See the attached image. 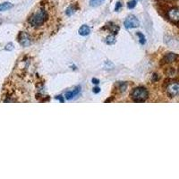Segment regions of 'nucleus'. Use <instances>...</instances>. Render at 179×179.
Returning a JSON list of instances; mask_svg holds the SVG:
<instances>
[{"label": "nucleus", "instance_id": "nucleus-16", "mask_svg": "<svg viewBox=\"0 0 179 179\" xmlns=\"http://www.w3.org/2000/svg\"><path fill=\"white\" fill-rule=\"evenodd\" d=\"M136 34H137V36L139 37V41H140V43H141V44H145V42H146V39H145V37H144V35H143V33H141V32H137Z\"/></svg>", "mask_w": 179, "mask_h": 179}, {"label": "nucleus", "instance_id": "nucleus-18", "mask_svg": "<svg viewBox=\"0 0 179 179\" xmlns=\"http://www.w3.org/2000/svg\"><path fill=\"white\" fill-rule=\"evenodd\" d=\"M5 49L7 50V51H12V50L14 49V45H13V43H8L7 46L5 47Z\"/></svg>", "mask_w": 179, "mask_h": 179}, {"label": "nucleus", "instance_id": "nucleus-12", "mask_svg": "<svg viewBox=\"0 0 179 179\" xmlns=\"http://www.w3.org/2000/svg\"><path fill=\"white\" fill-rule=\"evenodd\" d=\"M117 86H118V90L120 92H125L127 89V83L125 82H118Z\"/></svg>", "mask_w": 179, "mask_h": 179}, {"label": "nucleus", "instance_id": "nucleus-4", "mask_svg": "<svg viewBox=\"0 0 179 179\" xmlns=\"http://www.w3.org/2000/svg\"><path fill=\"white\" fill-rule=\"evenodd\" d=\"M124 25L126 29H133L137 28L140 26V21L136 18L134 15L131 14L125 19V21L124 22Z\"/></svg>", "mask_w": 179, "mask_h": 179}, {"label": "nucleus", "instance_id": "nucleus-23", "mask_svg": "<svg viewBox=\"0 0 179 179\" xmlns=\"http://www.w3.org/2000/svg\"><path fill=\"white\" fill-rule=\"evenodd\" d=\"M100 92V89L99 88V87H95V88H93V92L94 93H99Z\"/></svg>", "mask_w": 179, "mask_h": 179}, {"label": "nucleus", "instance_id": "nucleus-6", "mask_svg": "<svg viewBox=\"0 0 179 179\" xmlns=\"http://www.w3.org/2000/svg\"><path fill=\"white\" fill-rule=\"evenodd\" d=\"M167 17H168V19H169L172 22H174V23L179 22L178 7H173L171 9H169L168 12H167Z\"/></svg>", "mask_w": 179, "mask_h": 179}, {"label": "nucleus", "instance_id": "nucleus-11", "mask_svg": "<svg viewBox=\"0 0 179 179\" xmlns=\"http://www.w3.org/2000/svg\"><path fill=\"white\" fill-rule=\"evenodd\" d=\"M13 7V5L9 2H5V3H2L0 4V12H3V11H7L8 9H11Z\"/></svg>", "mask_w": 179, "mask_h": 179}, {"label": "nucleus", "instance_id": "nucleus-2", "mask_svg": "<svg viewBox=\"0 0 179 179\" xmlns=\"http://www.w3.org/2000/svg\"><path fill=\"white\" fill-rule=\"evenodd\" d=\"M148 97L149 92L144 87H137L131 93L132 100L135 102H143L148 99Z\"/></svg>", "mask_w": 179, "mask_h": 179}, {"label": "nucleus", "instance_id": "nucleus-9", "mask_svg": "<svg viewBox=\"0 0 179 179\" xmlns=\"http://www.w3.org/2000/svg\"><path fill=\"white\" fill-rule=\"evenodd\" d=\"M104 29H107L110 32H114V34H116L118 32V31H119V27L117 25H115L113 22H108L107 25L104 27Z\"/></svg>", "mask_w": 179, "mask_h": 179}, {"label": "nucleus", "instance_id": "nucleus-13", "mask_svg": "<svg viewBox=\"0 0 179 179\" xmlns=\"http://www.w3.org/2000/svg\"><path fill=\"white\" fill-rule=\"evenodd\" d=\"M105 42L108 44V45H112L115 42V38L114 35H109L107 36V38L105 39Z\"/></svg>", "mask_w": 179, "mask_h": 179}, {"label": "nucleus", "instance_id": "nucleus-24", "mask_svg": "<svg viewBox=\"0 0 179 179\" xmlns=\"http://www.w3.org/2000/svg\"><path fill=\"white\" fill-rule=\"evenodd\" d=\"M165 1H167V2H173V1H175V0H165Z\"/></svg>", "mask_w": 179, "mask_h": 179}, {"label": "nucleus", "instance_id": "nucleus-20", "mask_svg": "<svg viewBox=\"0 0 179 179\" xmlns=\"http://www.w3.org/2000/svg\"><path fill=\"white\" fill-rule=\"evenodd\" d=\"M105 64H106V66H107V69H111V68L114 66V64H112L111 62H109V61H107V62L105 63Z\"/></svg>", "mask_w": 179, "mask_h": 179}, {"label": "nucleus", "instance_id": "nucleus-21", "mask_svg": "<svg viewBox=\"0 0 179 179\" xmlns=\"http://www.w3.org/2000/svg\"><path fill=\"white\" fill-rule=\"evenodd\" d=\"M55 99H56V100H58L60 102H64V100L63 99V97H62L61 95H58L57 97H55Z\"/></svg>", "mask_w": 179, "mask_h": 179}, {"label": "nucleus", "instance_id": "nucleus-17", "mask_svg": "<svg viewBox=\"0 0 179 179\" xmlns=\"http://www.w3.org/2000/svg\"><path fill=\"white\" fill-rule=\"evenodd\" d=\"M136 7V0H131L127 4V7L129 9H134Z\"/></svg>", "mask_w": 179, "mask_h": 179}, {"label": "nucleus", "instance_id": "nucleus-10", "mask_svg": "<svg viewBox=\"0 0 179 179\" xmlns=\"http://www.w3.org/2000/svg\"><path fill=\"white\" fill-rule=\"evenodd\" d=\"M78 32H79V34H80L81 36L89 35V34L91 33V28H90L88 25L84 24V25H82V26H81V27H80Z\"/></svg>", "mask_w": 179, "mask_h": 179}, {"label": "nucleus", "instance_id": "nucleus-15", "mask_svg": "<svg viewBox=\"0 0 179 179\" xmlns=\"http://www.w3.org/2000/svg\"><path fill=\"white\" fill-rule=\"evenodd\" d=\"M75 11H76V9H75V7H73V6H70V7H68L67 9H66V14L67 15H72V14H73L74 13H75Z\"/></svg>", "mask_w": 179, "mask_h": 179}, {"label": "nucleus", "instance_id": "nucleus-5", "mask_svg": "<svg viewBox=\"0 0 179 179\" xmlns=\"http://www.w3.org/2000/svg\"><path fill=\"white\" fill-rule=\"evenodd\" d=\"M18 41L22 47H29L31 44V40L28 33L21 31L18 35Z\"/></svg>", "mask_w": 179, "mask_h": 179}, {"label": "nucleus", "instance_id": "nucleus-1", "mask_svg": "<svg viewBox=\"0 0 179 179\" xmlns=\"http://www.w3.org/2000/svg\"><path fill=\"white\" fill-rule=\"evenodd\" d=\"M49 17V12L44 7H40L30 15L28 18V24L33 30H39L43 27L45 23H47Z\"/></svg>", "mask_w": 179, "mask_h": 179}, {"label": "nucleus", "instance_id": "nucleus-14", "mask_svg": "<svg viewBox=\"0 0 179 179\" xmlns=\"http://www.w3.org/2000/svg\"><path fill=\"white\" fill-rule=\"evenodd\" d=\"M104 1H105V0H90V5L93 7H99Z\"/></svg>", "mask_w": 179, "mask_h": 179}, {"label": "nucleus", "instance_id": "nucleus-19", "mask_svg": "<svg viewBox=\"0 0 179 179\" xmlns=\"http://www.w3.org/2000/svg\"><path fill=\"white\" fill-rule=\"evenodd\" d=\"M122 6H123V5H122L121 1H118V2L116 3V5H115V11H116V12H117V11H118L120 8H121Z\"/></svg>", "mask_w": 179, "mask_h": 179}, {"label": "nucleus", "instance_id": "nucleus-22", "mask_svg": "<svg viewBox=\"0 0 179 179\" xmlns=\"http://www.w3.org/2000/svg\"><path fill=\"white\" fill-rule=\"evenodd\" d=\"M92 82L94 83V84H99V83H100V81H99L98 79L92 78Z\"/></svg>", "mask_w": 179, "mask_h": 179}, {"label": "nucleus", "instance_id": "nucleus-7", "mask_svg": "<svg viewBox=\"0 0 179 179\" xmlns=\"http://www.w3.org/2000/svg\"><path fill=\"white\" fill-rule=\"evenodd\" d=\"M178 57V56L175 53H167L165 55V57H163V62L166 64H168V63H172L174 61L177 60V58Z\"/></svg>", "mask_w": 179, "mask_h": 179}, {"label": "nucleus", "instance_id": "nucleus-3", "mask_svg": "<svg viewBox=\"0 0 179 179\" xmlns=\"http://www.w3.org/2000/svg\"><path fill=\"white\" fill-rule=\"evenodd\" d=\"M167 93L170 98H174L179 95V82H173L167 87Z\"/></svg>", "mask_w": 179, "mask_h": 179}, {"label": "nucleus", "instance_id": "nucleus-8", "mask_svg": "<svg viewBox=\"0 0 179 179\" xmlns=\"http://www.w3.org/2000/svg\"><path fill=\"white\" fill-rule=\"evenodd\" d=\"M81 92V87L78 86L77 88H75L73 91H71V92H67L65 93V98L66 100H73L74 97H76L78 95L79 93Z\"/></svg>", "mask_w": 179, "mask_h": 179}]
</instances>
